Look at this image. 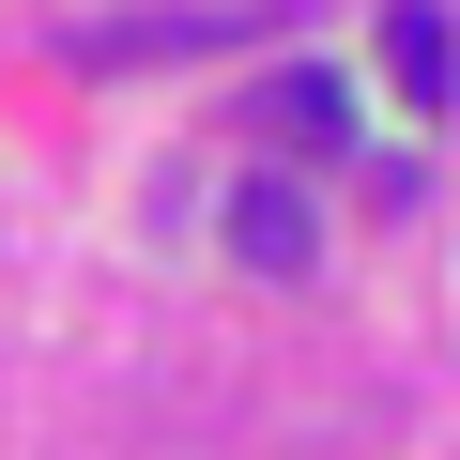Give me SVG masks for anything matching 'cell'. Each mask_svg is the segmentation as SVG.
Masks as SVG:
<instances>
[{"instance_id":"6da1fadb","label":"cell","mask_w":460,"mask_h":460,"mask_svg":"<svg viewBox=\"0 0 460 460\" xmlns=\"http://www.w3.org/2000/svg\"><path fill=\"white\" fill-rule=\"evenodd\" d=\"M230 261H246V277H307L323 261V215H307V184H230Z\"/></svg>"},{"instance_id":"7a4b0ae2","label":"cell","mask_w":460,"mask_h":460,"mask_svg":"<svg viewBox=\"0 0 460 460\" xmlns=\"http://www.w3.org/2000/svg\"><path fill=\"white\" fill-rule=\"evenodd\" d=\"M384 62H399V93H414V108H445V93H460V31H445V0H399V16H384Z\"/></svg>"},{"instance_id":"3957f363","label":"cell","mask_w":460,"mask_h":460,"mask_svg":"<svg viewBox=\"0 0 460 460\" xmlns=\"http://www.w3.org/2000/svg\"><path fill=\"white\" fill-rule=\"evenodd\" d=\"M261 123H277V138H307V154H338V138H353V77H323V62H307V77H277V93H261Z\"/></svg>"}]
</instances>
